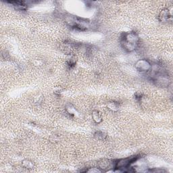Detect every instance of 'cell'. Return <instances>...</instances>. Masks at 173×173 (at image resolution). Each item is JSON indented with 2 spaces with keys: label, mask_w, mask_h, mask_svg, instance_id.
<instances>
[{
  "label": "cell",
  "mask_w": 173,
  "mask_h": 173,
  "mask_svg": "<svg viewBox=\"0 0 173 173\" xmlns=\"http://www.w3.org/2000/svg\"><path fill=\"white\" fill-rule=\"evenodd\" d=\"M22 166L26 168H32L33 167V164L31 161L26 160L22 162Z\"/></svg>",
  "instance_id": "obj_9"
},
{
  "label": "cell",
  "mask_w": 173,
  "mask_h": 173,
  "mask_svg": "<svg viewBox=\"0 0 173 173\" xmlns=\"http://www.w3.org/2000/svg\"><path fill=\"white\" fill-rule=\"evenodd\" d=\"M107 107L112 111H116L118 109V105L116 102H110L107 104Z\"/></svg>",
  "instance_id": "obj_8"
},
{
  "label": "cell",
  "mask_w": 173,
  "mask_h": 173,
  "mask_svg": "<svg viewBox=\"0 0 173 173\" xmlns=\"http://www.w3.org/2000/svg\"><path fill=\"white\" fill-rule=\"evenodd\" d=\"M86 171L89 172H100L102 171L98 168H91L90 169H89V170H87Z\"/></svg>",
  "instance_id": "obj_11"
},
{
  "label": "cell",
  "mask_w": 173,
  "mask_h": 173,
  "mask_svg": "<svg viewBox=\"0 0 173 173\" xmlns=\"http://www.w3.org/2000/svg\"><path fill=\"white\" fill-rule=\"evenodd\" d=\"M152 65L147 60L141 59L139 60L134 64V67L140 72H147L151 71Z\"/></svg>",
  "instance_id": "obj_4"
},
{
  "label": "cell",
  "mask_w": 173,
  "mask_h": 173,
  "mask_svg": "<svg viewBox=\"0 0 173 173\" xmlns=\"http://www.w3.org/2000/svg\"><path fill=\"white\" fill-rule=\"evenodd\" d=\"M172 18V13L168 8L164 9L160 11L158 16V19L160 22H168Z\"/></svg>",
  "instance_id": "obj_5"
},
{
  "label": "cell",
  "mask_w": 173,
  "mask_h": 173,
  "mask_svg": "<svg viewBox=\"0 0 173 173\" xmlns=\"http://www.w3.org/2000/svg\"><path fill=\"white\" fill-rule=\"evenodd\" d=\"M139 37L135 33H126L122 35L121 42L122 48L128 52H131L137 49L139 45Z\"/></svg>",
  "instance_id": "obj_1"
},
{
  "label": "cell",
  "mask_w": 173,
  "mask_h": 173,
  "mask_svg": "<svg viewBox=\"0 0 173 173\" xmlns=\"http://www.w3.org/2000/svg\"><path fill=\"white\" fill-rule=\"evenodd\" d=\"M92 118H93V120L94 121V122L97 123V124L100 123L102 121L101 114L97 110L93 111V113H92Z\"/></svg>",
  "instance_id": "obj_7"
},
{
  "label": "cell",
  "mask_w": 173,
  "mask_h": 173,
  "mask_svg": "<svg viewBox=\"0 0 173 173\" xmlns=\"http://www.w3.org/2000/svg\"><path fill=\"white\" fill-rule=\"evenodd\" d=\"M138 160V157H131L129 158L121 159L117 161L115 164V167L119 170L124 171L125 169H128L133 164H134Z\"/></svg>",
  "instance_id": "obj_3"
},
{
  "label": "cell",
  "mask_w": 173,
  "mask_h": 173,
  "mask_svg": "<svg viewBox=\"0 0 173 173\" xmlns=\"http://www.w3.org/2000/svg\"><path fill=\"white\" fill-rule=\"evenodd\" d=\"M153 81L156 83V85L161 87H166L171 83V80L169 79L167 75L164 73L156 72L152 79Z\"/></svg>",
  "instance_id": "obj_2"
},
{
  "label": "cell",
  "mask_w": 173,
  "mask_h": 173,
  "mask_svg": "<svg viewBox=\"0 0 173 173\" xmlns=\"http://www.w3.org/2000/svg\"><path fill=\"white\" fill-rule=\"evenodd\" d=\"M7 3H10L12 4L15 8L19 10H26L27 9V5L25 2H19V1H14V2H7Z\"/></svg>",
  "instance_id": "obj_6"
},
{
  "label": "cell",
  "mask_w": 173,
  "mask_h": 173,
  "mask_svg": "<svg viewBox=\"0 0 173 173\" xmlns=\"http://www.w3.org/2000/svg\"><path fill=\"white\" fill-rule=\"evenodd\" d=\"M95 137L99 140H103V139H105L106 135L102 131H98V132H96V133L95 134Z\"/></svg>",
  "instance_id": "obj_10"
}]
</instances>
